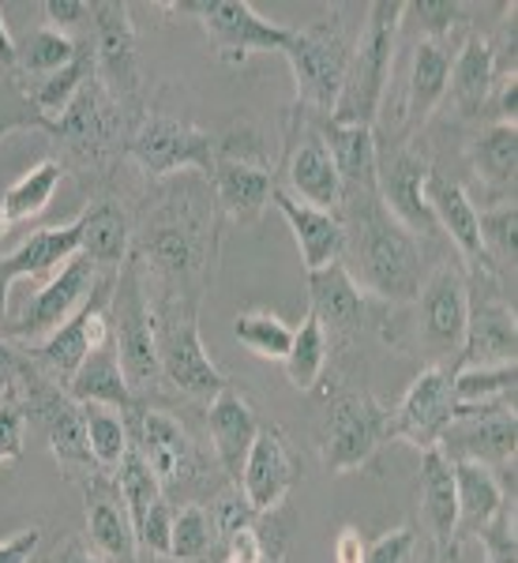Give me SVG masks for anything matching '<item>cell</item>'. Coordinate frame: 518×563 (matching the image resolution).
Segmentation results:
<instances>
[{
  "label": "cell",
  "mask_w": 518,
  "mask_h": 563,
  "mask_svg": "<svg viewBox=\"0 0 518 563\" xmlns=\"http://www.w3.org/2000/svg\"><path fill=\"white\" fill-rule=\"evenodd\" d=\"M218 214L211 180L199 174L166 180L147 199L140 222L132 225V256L147 278L151 305L199 308L214 282Z\"/></svg>",
  "instance_id": "obj_1"
},
{
  "label": "cell",
  "mask_w": 518,
  "mask_h": 563,
  "mask_svg": "<svg viewBox=\"0 0 518 563\" xmlns=\"http://www.w3.org/2000/svg\"><path fill=\"white\" fill-rule=\"evenodd\" d=\"M339 218L345 230L342 267L365 289L387 305H410L425 282L421 241L384 207L376 188L342 192Z\"/></svg>",
  "instance_id": "obj_2"
},
{
  "label": "cell",
  "mask_w": 518,
  "mask_h": 563,
  "mask_svg": "<svg viewBox=\"0 0 518 563\" xmlns=\"http://www.w3.org/2000/svg\"><path fill=\"white\" fill-rule=\"evenodd\" d=\"M124 421H129L132 451L147 462V470L162 485V496L169 504H199V493H218L207 481L211 459L203 455V448H199L192 432L177 417L151 402H135L124 413Z\"/></svg>",
  "instance_id": "obj_3"
},
{
  "label": "cell",
  "mask_w": 518,
  "mask_h": 563,
  "mask_svg": "<svg viewBox=\"0 0 518 563\" xmlns=\"http://www.w3.org/2000/svg\"><path fill=\"white\" fill-rule=\"evenodd\" d=\"M406 0H376L365 8V23L353 42V57L345 68V84L339 102L331 109V121L339 124H365L372 129L379 106L387 95V79L395 71V45L403 31Z\"/></svg>",
  "instance_id": "obj_4"
},
{
  "label": "cell",
  "mask_w": 518,
  "mask_h": 563,
  "mask_svg": "<svg viewBox=\"0 0 518 563\" xmlns=\"http://www.w3.org/2000/svg\"><path fill=\"white\" fill-rule=\"evenodd\" d=\"M345 12L350 8L339 4L331 8V20L294 26V38L282 53L289 60V71H294L297 109H305L312 117H331V109L342 95L353 42H357L361 31V23H350Z\"/></svg>",
  "instance_id": "obj_5"
},
{
  "label": "cell",
  "mask_w": 518,
  "mask_h": 563,
  "mask_svg": "<svg viewBox=\"0 0 518 563\" xmlns=\"http://www.w3.org/2000/svg\"><path fill=\"white\" fill-rule=\"evenodd\" d=\"M109 331L121 357L124 379H129L135 402H151L166 390L158 365V342H154V308L147 297V278H143L140 260L129 256L117 267L113 294H109Z\"/></svg>",
  "instance_id": "obj_6"
},
{
  "label": "cell",
  "mask_w": 518,
  "mask_h": 563,
  "mask_svg": "<svg viewBox=\"0 0 518 563\" xmlns=\"http://www.w3.org/2000/svg\"><path fill=\"white\" fill-rule=\"evenodd\" d=\"M20 402L26 413V424L42 435V443L49 448V455L57 459V466L65 470L71 485H84L87 477H95L98 462L90 455L87 443V424H84V406L68 395L65 387H57L49 376H42L34 368V361L26 365L20 379Z\"/></svg>",
  "instance_id": "obj_7"
},
{
  "label": "cell",
  "mask_w": 518,
  "mask_h": 563,
  "mask_svg": "<svg viewBox=\"0 0 518 563\" xmlns=\"http://www.w3.org/2000/svg\"><path fill=\"white\" fill-rule=\"evenodd\" d=\"M390 410L379 406L368 390L339 387L327 395L323 429H320V459L327 474H353L372 466L376 451L387 443Z\"/></svg>",
  "instance_id": "obj_8"
},
{
  "label": "cell",
  "mask_w": 518,
  "mask_h": 563,
  "mask_svg": "<svg viewBox=\"0 0 518 563\" xmlns=\"http://www.w3.org/2000/svg\"><path fill=\"white\" fill-rule=\"evenodd\" d=\"M124 106L117 102L109 90L98 84V76L79 90L68 113L49 129L53 140L65 143V154L79 169L106 180V169L113 166L117 154L129 147V132H124Z\"/></svg>",
  "instance_id": "obj_9"
},
{
  "label": "cell",
  "mask_w": 518,
  "mask_h": 563,
  "mask_svg": "<svg viewBox=\"0 0 518 563\" xmlns=\"http://www.w3.org/2000/svg\"><path fill=\"white\" fill-rule=\"evenodd\" d=\"M154 308V342H158V365L166 387L188 398H211L230 379L218 372V365L199 339V308L188 305H151Z\"/></svg>",
  "instance_id": "obj_10"
},
{
  "label": "cell",
  "mask_w": 518,
  "mask_h": 563,
  "mask_svg": "<svg viewBox=\"0 0 518 563\" xmlns=\"http://www.w3.org/2000/svg\"><path fill=\"white\" fill-rule=\"evenodd\" d=\"M124 154H129L135 166H140V174L151 180H169V177H177L180 169L211 177L218 140L207 129H196V124L177 121V117L147 113V117H140L135 129L129 132Z\"/></svg>",
  "instance_id": "obj_11"
},
{
  "label": "cell",
  "mask_w": 518,
  "mask_h": 563,
  "mask_svg": "<svg viewBox=\"0 0 518 563\" xmlns=\"http://www.w3.org/2000/svg\"><path fill=\"white\" fill-rule=\"evenodd\" d=\"M166 8L169 12H188L203 23L222 65H241L252 53H286L289 38H294V26H282L260 15L249 0H185V4Z\"/></svg>",
  "instance_id": "obj_12"
},
{
  "label": "cell",
  "mask_w": 518,
  "mask_h": 563,
  "mask_svg": "<svg viewBox=\"0 0 518 563\" xmlns=\"http://www.w3.org/2000/svg\"><path fill=\"white\" fill-rule=\"evenodd\" d=\"M109 275H113V271H102L95 260L79 252V256H71L65 267L26 301L20 320L0 327V334L20 342V346H38V342L49 339L57 327H65L71 316L90 301V294H95Z\"/></svg>",
  "instance_id": "obj_13"
},
{
  "label": "cell",
  "mask_w": 518,
  "mask_h": 563,
  "mask_svg": "<svg viewBox=\"0 0 518 563\" xmlns=\"http://www.w3.org/2000/svg\"><path fill=\"white\" fill-rule=\"evenodd\" d=\"M440 451L451 462H477V466L488 470L515 466V451H518L515 395L496 398V402H477V406L454 402L451 424L440 435Z\"/></svg>",
  "instance_id": "obj_14"
},
{
  "label": "cell",
  "mask_w": 518,
  "mask_h": 563,
  "mask_svg": "<svg viewBox=\"0 0 518 563\" xmlns=\"http://www.w3.org/2000/svg\"><path fill=\"white\" fill-rule=\"evenodd\" d=\"M432 177L429 154L417 147V140H395L379 143L376 140V192L384 199V207L414 238H440V225L429 211L425 199V185Z\"/></svg>",
  "instance_id": "obj_15"
},
{
  "label": "cell",
  "mask_w": 518,
  "mask_h": 563,
  "mask_svg": "<svg viewBox=\"0 0 518 563\" xmlns=\"http://www.w3.org/2000/svg\"><path fill=\"white\" fill-rule=\"evenodd\" d=\"M113 278H117V271L90 294V301L79 308L65 327H57L38 346H26L34 368H38L42 376H49L57 387L68 390L79 365H84L102 342L113 339V331H109V294H113Z\"/></svg>",
  "instance_id": "obj_16"
},
{
  "label": "cell",
  "mask_w": 518,
  "mask_h": 563,
  "mask_svg": "<svg viewBox=\"0 0 518 563\" xmlns=\"http://www.w3.org/2000/svg\"><path fill=\"white\" fill-rule=\"evenodd\" d=\"M327 117H312L305 109L289 113L286 129V180L289 196L301 199L308 207H320V211H339L342 203V180L334 169V158L323 143L320 124Z\"/></svg>",
  "instance_id": "obj_17"
},
{
  "label": "cell",
  "mask_w": 518,
  "mask_h": 563,
  "mask_svg": "<svg viewBox=\"0 0 518 563\" xmlns=\"http://www.w3.org/2000/svg\"><path fill=\"white\" fill-rule=\"evenodd\" d=\"M470 320V278L451 263H440L425 275L417 294V342L429 357H459L462 334ZM454 365V361H451Z\"/></svg>",
  "instance_id": "obj_18"
},
{
  "label": "cell",
  "mask_w": 518,
  "mask_h": 563,
  "mask_svg": "<svg viewBox=\"0 0 518 563\" xmlns=\"http://www.w3.org/2000/svg\"><path fill=\"white\" fill-rule=\"evenodd\" d=\"M90 26H95V38H90V49H95V76L109 95L121 106H135L140 102V53H135V26H132V12L121 0H98L90 4Z\"/></svg>",
  "instance_id": "obj_19"
},
{
  "label": "cell",
  "mask_w": 518,
  "mask_h": 563,
  "mask_svg": "<svg viewBox=\"0 0 518 563\" xmlns=\"http://www.w3.org/2000/svg\"><path fill=\"white\" fill-rule=\"evenodd\" d=\"M454 372L448 365H429L406 387L398 410H390L387 440H406L417 451L440 448V435L454 417Z\"/></svg>",
  "instance_id": "obj_20"
},
{
  "label": "cell",
  "mask_w": 518,
  "mask_h": 563,
  "mask_svg": "<svg viewBox=\"0 0 518 563\" xmlns=\"http://www.w3.org/2000/svg\"><path fill=\"white\" fill-rule=\"evenodd\" d=\"M297 477H301V462H297L294 448H289L286 432L278 424H260L256 443H252L238 481V488L252 504V511L256 515L278 511L286 504L289 488L297 485Z\"/></svg>",
  "instance_id": "obj_21"
},
{
  "label": "cell",
  "mask_w": 518,
  "mask_h": 563,
  "mask_svg": "<svg viewBox=\"0 0 518 563\" xmlns=\"http://www.w3.org/2000/svg\"><path fill=\"white\" fill-rule=\"evenodd\" d=\"M211 192L218 199V211L233 222H256L263 214V207L271 203V192L278 188L275 174L263 158H249L238 154L225 143H218L214 154V169H211Z\"/></svg>",
  "instance_id": "obj_22"
},
{
  "label": "cell",
  "mask_w": 518,
  "mask_h": 563,
  "mask_svg": "<svg viewBox=\"0 0 518 563\" xmlns=\"http://www.w3.org/2000/svg\"><path fill=\"white\" fill-rule=\"evenodd\" d=\"M87 499V541L98 556L109 563H140V544H135V530L129 519V507H124L121 485L117 474L98 470L95 477H87L84 485Z\"/></svg>",
  "instance_id": "obj_23"
},
{
  "label": "cell",
  "mask_w": 518,
  "mask_h": 563,
  "mask_svg": "<svg viewBox=\"0 0 518 563\" xmlns=\"http://www.w3.org/2000/svg\"><path fill=\"white\" fill-rule=\"evenodd\" d=\"M308 312L323 323L327 339H334L339 346H350L368 323V297L357 282L350 278V271L339 263L308 275Z\"/></svg>",
  "instance_id": "obj_24"
},
{
  "label": "cell",
  "mask_w": 518,
  "mask_h": 563,
  "mask_svg": "<svg viewBox=\"0 0 518 563\" xmlns=\"http://www.w3.org/2000/svg\"><path fill=\"white\" fill-rule=\"evenodd\" d=\"M518 320L515 308L504 305L496 294H485L470 301L466 334H462V350L454 357L451 372L459 368H496V365H518Z\"/></svg>",
  "instance_id": "obj_25"
},
{
  "label": "cell",
  "mask_w": 518,
  "mask_h": 563,
  "mask_svg": "<svg viewBox=\"0 0 518 563\" xmlns=\"http://www.w3.org/2000/svg\"><path fill=\"white\" fill-rule=\"evenodd\" d=\"M207 432H211V451H214L218 470H222L230 485H238L244 459H249L252 443H256V432H260V417H256V406L249 402V395L233 384H225L218 390L211 402H207Z\"/></svg>",
  "instance_id": "obj_26"
},
{
  "label": "cell",
  "mask_w": 518,
  "mask_h": 563,
  "mask_svg": "<svg viewBox=\"0 0 518 563\" xmlns=\"http://www.w3.org/2000/svg\"><path fill=\"white\" fill-rule=\"evenodd\" d=\"M425 199H429V211L440 225V233H448L451 244L459 249V256L470 263V271H485V275H496V267L485 256V244H481V225H477V207L474 199L462 192L459 180L432 174L429 185H425Z\"/></svg>",
  "instance_id": "obj_27"
},
{
  "label": "cell",
  "mask_w": 518,
  "mask_h": 563,
  "mask_svg": "<svg viewBox=\"0 0 518 563\" xmlns=\"http://www.w3.org/2000/svg\"><path fill=\"white\" fill-rule=\"evenodd\" d=\"M421 488V522L429 544L443 552H459V496H454V462L440 448L421 451L417 470Z\"/></svg>",
  "instance_id": "obj_28"
},
{
  "label": "cell",
  "mask_w": 518,
  "mask_h": 563,
  "mask_svg": "<svg viewBox=\"0 0 518 563\" xmlns=\"http://www.w3.org/2000/svg\"><path fill=\"white\" fill-rule=\"evenodd\" d=\"M454 49L459 45L436 42V38H421L414 45V68H410V84H406V117H403L406 140H417V132L436 113V106L448 98Z\"/></svg>",
  "instance_id": "obj_29"
},
{
  "label": "cell",
  "mask_w": 518,
  "mask_h": 563,
  "mask_svg": "<svg viewBox=\"0 0 518 563\" xmlns=\"http://www.w3.org/2000/svg\"><path fill=\"white\" fill-rule=\"evenodd\" d=\"M271 203L278 207L282 218L289 222V230H294V241H297V249H301V263H305L308 275L327 267V263L342 260L345 230H342L339 211L308 207L301 199L289 196L286 188H275V192H271Z\"/></svg>",
  "instance_id": "obj_30"
},
{
  "label": "cell",
  "mask_w": 518,
  "mask_h": 563,
  "mask_svg": "<svg viewBox=\"0 0 518 563\" xmlns=\"http://www.w3.org/2000/svg\"><path fill=\"white\" fill-rule=\"evenodd\" d=\"M79 249H84V211L65 225L34 230L20 249L4 256V275L12 282H20V278L49 282L71 256H79Z\"/></svg>",
  "instance_id": "obj_31"
},
{
  "label": "cell",
  "mask_w": 518,
  "mask_h": 563,
  "mask_svg": "<svg viewBox=\"0 0 518 563\" xmlns=\"http://www.w3.org/2000/svg\"><path fill=\"white\" fill-rule=\"evenodd\" d=\"M68 395L76 398L79 406H113V410L129 413L135 406V395L124 379V368H121V357H117V346L113 339L102 342L90 357L79 365V372L71 376L68 384Z\"/></svg>",
  "instance_id": "obj_32"
},
{
  "label": "cell",
  "mask_w": 518,
  "mask_h": 563,
  "mask_svg": "<svg viewBox=\"0 0 518 563\" xmlns=\"http://www.w3.org/2000/svg\"><path fill=\"white\" fill-rule=\"evenodd\" d=\"M323 143L339 169L342 192H357V188H376V132L365 124H339L327 121L320 124Z\"/></svg>",
  "instance_id": "obj_33"
},
{
  "label": "cell",
  "mask_w": 518,
  "mask_h": 563,
  "mask_svg": "<svg viewBox=\"0 0 518 563\" xmlns=\"http://www.w3.org/2000/svg\"><path fill=\"white\" fill-rule=\"evenodd\" d=\"M68 166L57 158H45L38 166H31L26 174L15 180V185H8V192L0 196V241L12 238L15 225L31 222V218H38L45 207L53 203V196H57L60 180H65Z\"/></svg>",
  "instance_id": "obj_34"
},
{
  "label": "cell",
  "mask_w": 518,
  "mask_h": 563,
  "mask_svg": "<svg viewBox=\"0 0 518 563\" xmlns=\"http://www.w3.org/2000/svg\"><path fill=\"white\" fill-rule=\"evenodd\" d=\"M84 256L102 271H117L132 256V218L117 199H95L84 207Z\"/></svg>",
  "instance_id": "obj_35"
},
{
  "label": "cell",
  "mask_w": 518,
  "mask_h": 563,
  "mask_svg": "<svg viewBox=\"0 0 518 563\" xmlns=\"http://www.w3.org/2000/svg\"><path fill=\"white\" fill-rule=\"evenodd\" d=\"M454 496H459V541L474 538L481 526L493 522L504 504H515L507 499L496 470L477 462H454Z\"/></svg>",
  "instance_id": "obj_36"
},
{
  "label": "cell",
  "mask_w": 518,
  "mask_h": 563,
  "mask_svg": "<svg viewBox=\"0 0 518 563\" xmlns=\"http://www.w3.org/2000/svg\"><path fill=\"white\" fill-rule=\"evenodd\" d=\"M496 87V68H493V49H488L485 34H470L462 38V45L454 49V65H451V98L462 109V117H477L488 106Z\"/></svg>",
  "instance_id": "obj_37"
},
{
  "label": "cell",
  "mask_w": 518,
  "mask_h": 563,
  "mask_svg": "<svg viewBox=\"0 0 518 563\" xmlns=\"http://www.w3.org/2000/svg\"><path fill=\"white\" fill-rule=\"evenodd\" d=\"M470 166L481 185L488 192L504 196L507 192L515 196V174H518V129L515 124H488L485 132L474 135L470 143Z\"/></svg>",
  "instance_id": "obj_38"
},
{
  "label": "cell",
  "mask_w": 518,
  "mask_h": 563,
  "mask_svg": "<svg viewBox=\"0 0 518 563\" xmlns=\"http://www.w3.org/2000/svg\"><path fill=\"white\" fill-rule=\"evenodd\" d=\"M90 79H95V49H90V38H84V45H79V57L71 60L68 68L53 71V76L38 79L34 87H26L23 98L45 121V132H49L53 124L68 113V106L76 102V95L90 84Z\"/></svg>",
  "instance_id": "obj_39"
},
{
  "label": "cell",
  "mask_w": 518,
  "mask_h": 563,
  "mask_svg": "<svg viewBox=\"0 0 518 563\" xmlns=\"http://www.w3.org/2000/svg\"><path fill=\"white\" fill-rule=\"evenodd\" d=\"M327 357H331V339H327L323 323L308 312L301 320V327L294 331V346H289L286 361H282V365H286L289 384H294L297 390H312L316 384H320Z\"/></svg>",
  "instance_id": "obj_40"
},
{
  "label": "cell",
  "mask_w": 518,
  "mask_h": 563,
  "mask_svg": "<svg viewBox=\"0 0 518 563\" xmlns=\"http://www.w3.org/2000/svg\"><path fill=\"white\" fill-rule=\"evenodd\" d=\"M84 424H87V443H90V455L102 470L113 474L121 466V459L132 451L129 440V421H124L121 410L113 406H84Z\"/></svg>",
  "instance_id": "obj_41"
},
{
  "label": "cell",
  "mask_w": 518,
  "mask_h": 563,
  "mask_svg": "<svg viewBox=\"0 0 518 563\" xmlns=\"http://www.w3.org/2000/svg\"><path fill=\"white\" fill-rule=\"evenodd\" d=\"M79 45H84V38H71V34H60V31H53V26L34 31L31 38L20 45V87L26 76L45 79V76H53V71L68 68L71 60L79 57Z\"/></svg>",
  "instance_id": "obj_42"
},
{
  "label": "cell",
  "mask_w": 518,
  "mask_h": 563,
  "mask_svg": "<svg viewBox=\"0 0 518 563\" xmlns=\"http://www.w3.org/2000/svg\"><path fill=\"white\" fill-rule=\"evenodd\" d=\"M218 549V533L211 526L203 504H180L173 511V538H169V560L177 563H207V556Z\"/></svg>",
  "instance_id": "obj_43"
},
{
  "label": "cell",
  "mask_w": 518,
  "mask_h": 563,
  "mask_svg": "<svg viewBox=\"0 0 518 563\" xmlns=\"http://www.w3.org/2000/svg\"><path fill=\"white\" fill-rule=\"evenodd\" d=\"M233 334H238L241 346L249 353H256L260 361H286L289 346H294V327L286 320H278L275 312H263V308L238 312Z\"/></svg>",
  "instance_id": "obj_44"
},
{
  "label": "cell",
  "mask_w": 518,
  "mask_h": 563,
  "mask_svg": "<svg viewBox=\"0 0 518 563\" xmlns=\"http://www.w3.org/2000/svg\"><path fill=\"white\" fill-rule=\"evenodd\" d=\"M481 244L496 271H515V230H518V207L515 199H499L488 211H477Z\"/></svg>",
  "instance_id": "obj_45"
},
{
  "label": "cell",
  "mask_w": 518,
  "mask_h": 563,
  "mask_svg": "<svg viewBox=\"0 0 518 563\" xmlns=\"http://www.w3.org/2000/svg\"><path fill=\"white\" fill-rule=\"evenodd\" d=\"M518 365H496V368H459L451 379L454 402L459 406H477V402H496V398L515 395Z\"/></svg>",
  "instance_id": "obj_46"
},
{
  "label": "cell",
  "mask_w": 518,
  "mask_h": 563,
  "mask_svg": "<svg viewBox=\"0 0 518 563\" xmlns=\"http://www.w3.org/2000/svg\"><path fill=\"white\" fill-rule=\"evenodd\" d=\"M113 474H117V485H121L124 507H129V519H132V530H135V522L151 511V504H158L162 499V485L154 481L147 462L135 455V451H129V455L121 459V466H117Z\"/></svg>",
  "instance_id": "obj_47"
},
{
  "label": "cell",
  "mask_w": 518,
  "mask_h": 563,
  "mask_svg": "<svg viewBox=\"0 0 518 563\" xmlns=\"http://www.w3.org/2000/svg\"><path fill=\"white\" fill-rule=\"evenodd\" d=\"M406 12H414L417 20H421L425 38L462 45V42H454L462 31L474 34V23H470V8L466 4H454V0H421V4H406Z\"/></svg>",
  "instance_id": "obj_48"
},
{
  "label": "cell",
  "mask_w": 518,
  "mask_h": 563,
  "mask_svg": "<svg viewBox=\"0 0 518 563\" xmlns=\"http://www.w3.org/2000/svg\"><path fill=\"white\" fill-rule=\"evenodd\" d=\"M211 526H214V533H218V544H222L230 533H238L244 530V526H252L256 522V511H252V504L244 499V493L238 485H230L225 481V488H218L214 499H211Z\"/></svg>",
  "instance_id": "obj_49"
},
{
  "label": "cell",
  "mask_w": 518,
  "mask_h": 563,
  "mask_svg": "<svg viewBox=\"0 0 518 563\" xmlns=\"http://www.w3.org/2000/svg\"><path fill=\"white\" fill-rule=\"evenodd\" d=\"M485 549V563H518V538H515V504H504L488 526L474 533Z\"/></svg>",
  "instance_id": "obj_50"
},
{
  "label": "cell",
  "mask_w": 518,
  "mask_h": 563,
  "mask_svg": "<svg viewBox=\"0 0 518 563\" xmlns=\"http://www.w3.org/2000/svg\"><path fill=\"white\" fill-rule=\"evenodd\" d=\"M26 448V413L20 402V387L0 395V466L4 462H20Z\"/></svg>",
  "instance_id": "obj_51"
},
{
  "label": "cell",
  "mask_w": 518,
  "mask_h": 563,
  "mask_svg": "<svg viewBox=\"0 0 518 563\" xmlns=\"http://www.w3.org/2000/svg\"><path fill=\"white\" fill-rule=\"evenodd\" d=\"M173 511H177V507H173L169 499L162 496L158 504H151V511L143 515L140 522H135V544H140L143 552H151V556H158V560H169Z\"/></svg>",
  "instance_id": "obj_52"
},
{
  "label": "cell",
  "mask_w": 518,
  "mask_h": 563,
  "mask_svg": "<svg viewBox=\"0 0 518 563\" xmlns=\"http://www.w3.org/2000/svg\"><path fill=\"white\" fill-rule=\"evenodd\" d=\"M421 556V538L414 526H398V530L384 533V538L368 541L365 563H417Z\"/></svg>",
  "instance_id": "obj_53"
},
{
  "label": "cell",
  "mask_w": 518,
  "mask_h": 563,
  "mask_svg": "<svg viewBox=\"0 0 518 563\" xmlns=\"http://www.w3.org/2000/svg\"><path fill=\"white\" fill-rule=\"evenodd\" d=\"M20 129H42L45 132V121L34 113L31 102L23 98L20 84H12V79H0V135L20 132Z\"/></svg>",
  "instance_id": "obj_54"
},
{
  "label": "cell",
  "mask_w": 518,
  "mask_h": 563,
  "mask_svg": "<svg viewBox=\"0 0 518 563\" xmlns=\"http://www.w3.org/2000/svg\"><path fill=\"white\" fill-rule=\"evenodd\" d=\"M488 49H493V68H496V79H507V76H518L515 65H518V23H515V4L507 8V15L499 20L496 34L488 38Z\"/></svg>",
  "instance_id": "obj_55"
},
{
  "label": "cell",
  "mask_w": 518,
  "mask_h": 563,
  "mask_svg": "<svg viewBox=\"0 0 518 563\" xmlns=\"http://www.w3.org/2000/svg\"><path fill=\"white\" fill-rule=\"evenodd\" d=\"M42 15H45V23L60 34H71V31H84V26H90L87 0H45Z\"/></svg>",
  "instance_id": "obj_56"
},
{
  "label": "cell",
  "mask_w": 518,
  "mask_h": 563,
  "mask_svg": "<svg viewBox=\"0 0 518 563\" xmlns=\"http://www.w3.org/2000/svg\"><path fill=\"white\" fill-rule=\"evenodd\" d=\"M26 365H31V353H26V346L0 334V395H8L12 387H20Z\"/></svg>",
  "instance_id": "obj_57"
},
{
  "label": "cell",
  "mask_w": 518,
  "mask_h": 563,
  "mask_svg": "<svg viewBox=\"0 0 518 563\" xmlns=\"http://www.w3.org/2000/svg\"><path fill=\"white\" fill-rule=\"evenodd\" d=\"M45 563H109V560H106V556H98V552L90 549V541H87V538L71 533V538L53 544L49 556H45Z\"/></svg>",
  "instance_id": "obj_58"
},
{
  "label": "cell",
  "mask_w": 518,
  "mask_h": 563,
  "mask_svg": "<svg viewBox=\"0 0 518 563\" xmlns=\"http://www.w3.org/2000/svg\"><path fill=\"white\" fill-rule=\"evenodd\" d=\"M42 544V526H31V530H20L15 538L0 541V563H31L34 552Z\"/></svg>",
  "instance_id": "obj_59"
},
{
  "label": "cell",
  "mask_w": 518,
  "mask_h": 563,
  "mask_svg": "<svg viewBox=\"0 0 518 563\" xmlns=\"http://www.w3.org/2000/svg\"><path fill=\"white\" fill-rule=\"evenodd\" d=\"M493 117H496V124H515V117H518V76H507V79H496V87H493Z\"/></svg>",
  "instance_id": "obj_60"
},
{
  "label": "cell",
  "mask_w": 518,
  "mask_h": 563,
  "mask_svg": "<svg viewBox=\"0 0 518 563\" xmlns=\"http://www.w3.org/2000/svg\"><path fill=\"white\" fill-rule=\"evenodd\" d=\"M368 541L361 538L357 526H342L339 538H334V563H365Z\"/></svg>",
  "instance_id": "obj_61"
},
{
  "label": "cell",
  "mask_w": 518,
  "mask_h": 563,
  "mask_svg": "<svg viewBox=\"0 0 518 563\" xmlns=\"http://www.w3.org/2000/svg\"><path fill=\"white\" fill-rule=\"evenodd\" d=\"M0 79L20 84V45H15V38L8 34L4 12H0Z\"/></svg>",
  "instance_id": "obj_62"
},
{
  "label": "cell",
  "mask_w": 518,
  "mask_h": 563,
  "mask_svg": "<svg viewBox=\"0 0 518 563\" xmlns=\"http://www.w3.org/2000/svg\"><path fill=\"white\" fill-rule=\"evenodd\" d=\"M15 282L4 275V256H0V327L8 323V294H12Z\"/></svg>",
  "instance_id": "obj_63"
},
{
  "label": "cell",
  "mask_w": 518,
  "mask_h": 563,
  "mask_svg": "<svg viewBox=\"0 0 518 563\" xmlns=\"http://www.w3.org/2000/svg\"><path fill=\"white\" fill-rule=\"evenodd\" d=\"M451 556H454V552H443V549H436V544H429V552H425L421 563H448Z\"/></svg>",
  "instance_id": "obj_64"
}]
</instances>
